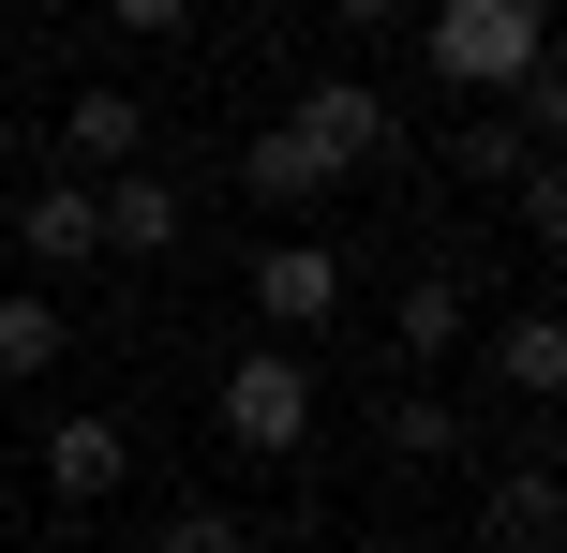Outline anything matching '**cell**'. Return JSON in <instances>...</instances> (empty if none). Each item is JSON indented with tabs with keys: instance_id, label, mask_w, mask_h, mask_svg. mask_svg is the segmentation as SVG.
<instances>
[{
	"instance_id": "6da1fadb",
	"label": "cell",
	"mask_w": 567,
	"mask_h": 553,
	"mask_svg": "<svg viewBox=\"0 0 567 553\" xmlns=\"http://www.w3.org/2000/svg\"><path fill=\"white\" fill-rule=\"evenodd\" d=\"M419 60L463 90V105H508V90L553 60V30H538V0H433V16H419Z\"/></svg>"
},
{
	"instance_id": "7a4b0ae2",
	"label": "cell",
	"mask_w": 567,
	"mask_h": 553,
	"mask_svg": "<svg viewBox=\"0 0 567 553\" xmlns=\"http://www.w3.org/2000/svg\"><path fill=\"white\" fill-rule=\"evenodd\" d=\"M269 135L299 150L313 180H359V165H389V150H403V120H389V90H373V75H313Z\"/></svg>"
},
{
	"instance_id": "3957f363",
	"label": "cell",
	"mask_w": 567,
	"mask_h": 553,
	"mask_svg": "<svg viewBox=\"0 0 567 553\" xmlns=\"http://www.w3.org/2000/svg\"><path fill=\"white\" fill-rule=\"evenodd\" d=\"M209 419H225L239 464H299V449H313V375H299V359H225Z\"/></svg>"
},
{
	"instance_id": "277c9868",
	"label": "cell",
	"mask_w": 567,
	"mask_h": 553,
	"mask_svg": "<svg viewBox=\"0 0 567 553\" xmlns=\"http://www.w3.org/2000/svg\"><path fill=\"white\" fill-rule=\"evenodd\" d=\"M120 165H150V105L120 75H90L75 105H60V180H120Z\"/></svg>"
},
{
	"instance_id": "5b68a950",
	"label": "cell",
	"mask_w": 567,
	"mask_h": 553,
	"mask_svg": "<svg viewBox=\"0 0 567 553\" xmlns=\"http://www.w3.org/2000/svg\"><path fill=\"white\" fill-rule=\"evenodd\" d=\"M255 315L269 329H329L343 315V255H329V239H269V255H255Z\"/></svg>"
},
{
	"instance_id": "8992f818",
	"label": "cell",
	"mask_w": 567,
	"mask_h": 553,
	"mask_svg": "<svg viewBox=\"0 0 567 553\" xmlns=\"http://www.w3.org/2000/svg\"><path fill=\"white\" fill-rule=\"evenodd\" d=\"M90 225H105V255H165V239H179V180H165V165L90 180Z\"/></svg>"
},
{
	"instance_id": "52a82bcc",
	"label": "cell",
	"mask_w": 567,
	"mask_h": 553,
	"mask_svg": "<svg viewBox=\"0 0 567 553\" xmlns=\"http://www.w3.org/2000/svg\"><path fill=\"white\" fill-rule=\"evenodd\" d=\"M16 255H30V269H90V255H105L90 180H30V195H16Z\"/></svg>"
},
{
	"instance_id": "ba28073f",
	"label": "cell",
	"mask_w": 567,
	"mask_h": 553,
	"mask_svg": "<svg viewBox=\"0 0 567 553\" xmlns=\"http://www.w3.org/2000/svg\"><path fill=\"white\" fill-rule=\"evenodd\" d=\"M120 464H135V449H120V419H105V404H75V419L45 434V494H60V509H105V494H120Z\"/></svg>"
},
{
	"instance_id": "9c48e42d",
	"label": "cell",
	"mask_w": 567,
	"mask_h": 553,
	"mask_svg": "<svg viewBox=\"0 0 567 553\" xmlns=\"http://www.w3.org/2000/svg\"><path fill=\"white\" fill-rule=\"evenodd\" d=\"M463 329H478V299H463V269H403V299H389V345H403V359H449Z\"/></svg>"
},
{
	"instance_id": "30bf717a",
	"label": "cell",
	"mask_w": 567,
	"mask_h": 553,
	"mask_svg": "<svg viewBox=\"0 0 567 553\" xmlns=\"http://www.w3.org/2000/svg\"><path fill=\"white\" fill-rule=\"evenodd\" d=\"M567 539V494H553V449H523L508 479H493V553H553Z\"/></svg>"
},
{
	"instance_id": "8fae6325",
	"label": "cell",
	"mask_w": 567,
	"mask_h": 553,
	"mask_svg": "<svg viewBox=\"0 0 567 553\" xmlns=\"http://www.w3.org/2000/svg\"><path fill=\"white\" fill-rule=\"evenodd\" d=\"M373 449H389V464H463V419H449V389H389Z\"/></svg>"
},
{
	"instance_id": "7c38bea8",
	"label": "cell",
	"mask_w": 567,
	"mask_h": 553,
	"mask_svg": "<svg viewBox=\"0 0 567 553\" xmlns=\"http://www.w3.org/2000/svg\"><path fill=\"white\" fill-rule=\"evenodd\" d=\"M45 359H60V299L45 285H0V389H30Z\"/></svg>"
},
{
	"instance_id": "4fadbf2b",
	"label": "cell",
	"mask_w": 567,
	"mask_h": 553,
	"mask_svg": "<svg viewBox=\"0 0 567 553\" xmlns=\"http://www.w3.org/2000/svg\"><path fill=\"white\" fill-rule=\"evenodd\" d=\"M523 165H538V150L508 135V105H463L449 120V180H463V195H478V180H523Z\"/></svg>"
},
{
	"instance_id": "5bb4252c",
	"label": "cell",
	"mask_w": 567,
	"mask_h": 553,
	"mask_svg": "<svg viewBox=\"0 0 567 553\" xmlns=\"http://www.w3.org/2000/svg\"><path fill=\"white\" fill-rule=\"evenodd\" d=\"M493 375H508L523 404H553V389H567V329L553 315H508V329H493Z\"/></svg>"
},
{
	"instance_id": "9a60e30c",
	"label": "cell",
	"mask_w": 567,
	"mask_h": 553,
	"mask_svg": "<svg viewBox=\"0 0 567 553\" xmlns=\"http://www.w3.org/2000/svg\"><path fill=\"white\" fill-rule=\"evenodd\" d=\"M239 195H255V209H313L329 180H313V165H299L284 135H239Z\"/></svg>"
},
{
	"instance_id": "2e32d148",
	"label": "cell",
	"mask_w": 567,
	"mask_h": 553,
	"mask_svg": "<svg viewBox=\"0 0 567 553\" xmlns=\"http://www.w3.org/2000/svg\"><path fill=\"white\" fill-rule=\"evenodd\" d=\"M150 553H255V524H239V509H165V524H150Z\"/></svg>"
},
{
	"instance_id": "e0dca14e",
	"label": "cell",
	"mask_w": 567,
	"mask_h": 553,
	"mask_svg": "<svg viewBox=\"0 0 567 553\" xmlns=\"http://www.w3.org/2000/svg\"><path fill=\"white\" fill-rule=\"evenodd\" d=\"M329 30H343V75H373V60H389V45H403V16H389V0H343V16H329Z\"/></svg>"
},
{
	"instance_id": "ac0fdd59",
	"label": "cell",
	"mask_w": 567,
	"mask_h": 553,
	"mask_svg": "<svg viewBox=\"0 0 567 553\" xmlns=\"http://www.w3.org/2000/svg\"><path fill=\"white\" fill-rule=\"evenodd\" d=\"M508 195H523V225H538V239H567V180H553V150H538V165L508 180Z\"/></svg>"
}]
</instances>
